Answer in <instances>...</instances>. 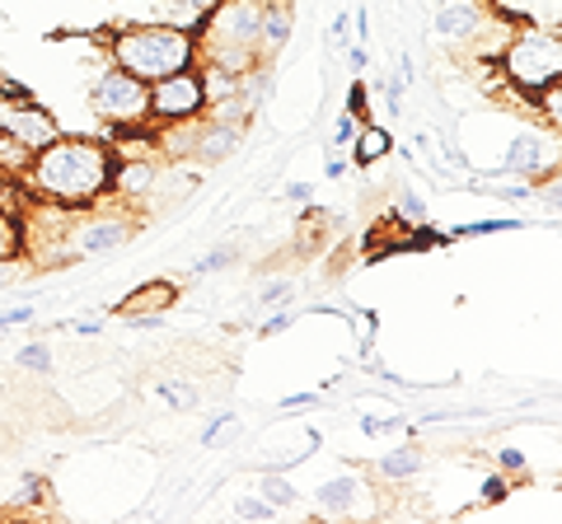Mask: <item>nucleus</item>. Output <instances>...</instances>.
Listing matches in <instances>:
<instances>
[{
    "instance_id": "4c0bfd02",
    "label": "nucleus",
    "mask_w": 562,
    "mask_h": 524,
    "mask_svg": "<svg viewBox=\"0 0 562 524\" xmlns=\"http://www.w3.org/2000/svg\"><path fill=\"white\" fill-rule=\"evenodd\" d=\"M324 173H328V179H333V183H338V179H347V173H351V164H347V155H328V164H324Z\"/></svg>"
},
{
    "instance_id": "412c9836",
    "label": "nucleus",
    "mask_w": 562,
    "mask_h": 524,
    "mask_svg": "<svg viewBox=\"0 0 562 524\" xmlns=\"http://www.w3.org/2000/svg\"><path fill=\"white\" fill-rule=\"evenodd\" d=\"M239 262V253L235 249H211V253H202L198 262H192V276H216V272H231Z\"/></svg>"
},
{
    "instance_id": "0eeeda50",
    "label": "nucleus",
    "mask_w": 562,
    "mask_h": 524,
    "mask_svg": "<svg viewBox=\"0 0 562 524\" xmlns=\"http://www.w3.org/2000/svg\"><path fill=\"white\" fill-rule=\"evenodd\" d=\"M192 132V160L198 164H221L244 146V122H221V117H198L188 122Z\"/></svg>"
},
{
    "instance_id": "a19ab883",
    "label": "nucleus",
    "mask_w": 562,
    "mask_h": 524,
    "mask_svg": "<svg viewBox=\"0 0 562 524\" xmlns=\"http://www.w3.org/2000/svg\"><path fill=\"white\" fill-rule=\"evenodd\" d=\"M20 276H24V262H0V291L10 282H20Z\"/></svg>"
},
{
    "instance_id": "7c9ffc66",
    "label": "nucleus",
    "mask_w": 562,
    "mask_h": 524,
    "mask_svg": "<svg viewBox=\"0 0 562 524\" xmlns=\"http://www.w3.org/2000/svg\"><path fill=\"white\" fill-rule=\"evenodd\" d=\"M235 422H239V417H235V412H221V417H216V422H211V426L202 431V445H216V441H221V435H225V431H231Z\"/></svg>"
},
{
    "instance_id": "f3484780",
    "label": "nucleus",
    "mask_w": 562,
    "mask_h": 524,
    "mask_svg": "<svg viewBox=\"0 0 562 524\" xmlns=\"http://www.w3.org/2000/svg\"><path fill=\"white\" fill-rule=\"evenodd\" d=\"M221 0H160V20H169V24H179V29H192L198 33L202 29V20L211 10H216Z\"/></svg>"
},
{
    "instance_id": "c85d7f7f",
    "label": "nucleus",
    "mask_w": 562,
    "mask_h": 524,
    "mask_svg": "<svg viewBox=\"0 0 562 524\" xmlns=\"http://www.w3.org/2000/svg\"><path fill=\"white\" fill-rule=\"evenodd\" d=\"M24 323H33V305H14V309H0V333H5V328H24Z\"/></svg>"
},
{
    "instance_id": "e433bc0d",
    "label": "nucleus",
    "mask_w": 562,
    "mask_h": 524,
    "mask_svg": "<svg viewBox=\"0 0 562 524\" xmlns=\"http://www.w3.org/2000/svg\"><path fill=\"white\" fill-rule=\"evenodd\" d=\"M305 403H319V389H314V394H291V398H281V412H301Z\"/></svg>"
},
{
    "instance_id": "9d476101",
    "label": "nucleus",
    "mask_w": 562,
    "mask_h": 524,
    "mask_svg": "<svg viewBox=\"0 0 562 524\" xmlns=\"http://www.w3.org/2000/svg\"><path fill=\"white\" fill-rule=\"evenodd\" d=\"M291 33H295V10L291 0H262V20H258V57L272 61L291 47Z\"/></svg>"
},
{
    "instance_id": "6ab92c4d",
    "label": "nucleus",
    "mask_w": 562,
    "mask_h": 524,
    "mask_svg": "<svg viewBox=\"0 0 562 524\" xmlns=\"http://www.w3.org/2000/svg\"><path fill=\"white\" fill-rule=\"evenodd\" d=\"M394 220H403V225H427V202L417 197L413 183H398L394 187Z\"/></svg>"
},
{
    "instance_id": "a211bd4d",
    "label": "nucleus",
    "mask_w": 562,
    "mask_h": 524,
    "mask_svg": "<svg viewBox=\"0 0 562 524\" xmlns=\"http://www.w3.org/2000/svg\"><path fill=\"white\" fill-rule=\"evenodd\" d=\"M29 249V235H24V220L0 212V262H20Z\"/></svg>"
},
{
    "instance_id": "f03ea898",
    "label": "nucleus",
    "mask_w": 562,
    "mask_h": 524,
    "mask_svg": "<svg viewBox=\"0 0 562 524\" xmlns=\"http://www.w3.org/2000/svg\"><path fill=\"white\" fill-rule=\"evenodd\" d=\"M109 61L132 71L136 80H165L173 71L198 66V33L179 29L169 20H150V24H122L109 38Z\"/></svg>"
},
{
    "instance_id": "58836bf2",
    "label": "nucleus",
    "mask_w": 562,
    "mask_h": 524,
    "mask_svg": "<svg viewBox=\"0 0 562 524\" xmlns=\"http://www.w3.org/2000/svg\"><path fill=\"white\" fill-rule=\"evenodd\" d=\"M66 328H70V333H76V338H94L99 328H103V319L94 314V319H76V323H66Z\"/></svg>"
},
{
    "instance_id": "c9c22d12",
    "label": "nucleus",
    "mask_w": 562,
    "mask_h": 524,
    "mask_svg": "<svg viewBox=\"0 0 562 524\" xmlns=\"http://www.w3.org/2000/svg\"><path fill=\"white\" fill-rule=\"evenodd\" d=\"M291 323H295V314H286V309H281V314H272V319L262 323V333H258V338H277V333H286Z\"/></svg>"
},
{
    "instance_id": "1a4fd4ad",
    "label": "nucleus",
    "mask_w": 562,
    "mask_h": 524,
    "mask_svg": "<svg viewBox=\"0 0 562 524\" xmlns=\"http://www.w3.org/2000/svg\"><path fill=\"white\" fill-rule=\"evenodd\" d=\"M558 164V150H553V136L543 132H525L516 136L512 146H506V160H502V173H530V179H539L543 169L553 173Z\"/></svg>"
},
{
    "instance_id": "20e7f679",
    "label": "nucleus",
    "mask_w": 562,
    "mask_h": 524,
    "mask_svg": "<svg viewBox=\"0 0 562 524\" xmlns=\"http://www.w3.org/2000/svg\"><path fill=\"white\" fill-rule=\"evenodd\" d=\"M90 109L99 122H109L113 132H146L150 127V84L109 61V71H99V80L90 84Z\"/></svg>"
},
{
    "instance_id": "9b49d317",
    "label": "nucleus",
    "mask_w": 562,
    "mask_h": 524,
    "mask_svg": "<svg viewBox=\"0 0 562 524\" xmlns=\"http://www.w3.org/2000/svg\"><path fill=\"white\" fill-rule=\"evenodd\" d=\"M487 14H497L502 24H530V29H558L562 24V0H483Z\"/></svg>"
},
{
    "instance_id": "a878e982",
    "label": "nucleus",
    "mask_w": 562,
    "mask_h": 524,
    "mask_svg": "<svg viewBox=\"0 0 562 524\" xmlns=\"http://www.w3.org/2000/svg\"><path fill=\"white\" fill-rule=\"evenodd\" d=\"M155 394H160L169 408H198V389H188V384L165 379V384H155Z\"/></svg>"
},
{
    "instance_id": "6e6552de",
    "label": "nucleus",
    "mask_w": 562,
    "mask_h": 524,
    "mask_svg": "<svg viewBox=\"0 0 562 524\" xmlns=\"http://www.w3.org/2000/svg\"><path fill=\"white\" fill-rule=\"evenodd\" d=\"M132 235H136V225L127 216H94V220L76 225V243H70V253L76 258H99V253L122 249Z\"/></svg>"
},
{
    "instance_id": "423d86ee",
    "label": "nucleus",
    "mask_w": 562,
    "mask_h": 524,
    "mask_svg": "<svg viewBox=\"0 0 562 524\" xmlns=\"http://www.w3.org/2000/svg\"><path fill=\"white\" fill-rule=\"evenodd\" d=\"M487 5L483 0H441L431 14V29H436V38L450 43V47H473L483 38V29H487Z\"/></svg>"
},
{
    "instance_id": "dca6fc26",
    "label": "nucleus",
    "mask_w": 562,
    "mask_h": 524,
    "mask_svg": "<svg viewBox=\"0 0 562 524\" xmlns=\"http://www.w3.org/2000/svg\"><path fill=\"white\" fill-rule=\"evenodd\" d=\"M427 468V454H422L417 445H394L390 454L380 459V478H390V482H403V478H413Z\"/></svg>"
},
{
    "instance_id": "ea45409f",
    "label": "nucleus",
    "mask_w": 562,
    "mask_h": 524,
    "mask_svg": "<svg viewBox=\"0 0 562 524\" xmlns=\"http://www.w3.org/2000/svg\"><path fill=\"white\" fill-rule=\"evenodd\" d=\"M24 482H29V487H24V497H20V505H29V501H38V497H43V492H47V482H43V478H38V474H29V478H24Z\"/></svg>"
},
{
    "instance_id": "2f4dec72",
    "label": "nucleus",
    "mask_w": 562,
    "mask_h": 524,
    "mask_svg": "<svg viewBox=\"0 0 562 524\" xmlns=\"http://www.w3.org/2000/svg\"><path fill=\"white\" fill-rule=\"evenodd\" d=\"M357 127H361V122L342 113V117H338V127H333V146L347 150V146H351V136H357Z\"/></svg>"
},
{
    "instance_id": "79ce46f5",
    "label": "nucleus",
    "mask_w": 562,
    "mask_h": 524,
    "mask_svg": "<svg viewBox=\"0 0 562 524\" xmlns=\"http://www.w3.org/2000/svg\"><path fill=\"white\" fill-rule=\"evenodd\" d=\"M281 192H286L291 202H301V206H305V202H314V187H310V183H286Z\"/></svg>"
},
{
    "instance_id": "7ed1b4c3",
    "label": "nucleus",
    "mask_w": 562,
    "mask_h": 524,
    "mask_svg": "<svg viewBox=\"0 0 562 524\" xmlns=\"http://www.w3.org/2000/svg\"><path fill=\"white\" fill-rule=\"evenodd\" d=\"M497 71L506 76V84H516L520 94L539 99L543 90L562 84V38L558 29H530L520 24L512 29V38L497 52Z\"/></svg>"
},
{
    "instance_id": "bb28decb",
    "label": "nucleus",
    "mask_w": 562,
    "mask_h": 524,
    "mask_svg": "<svg viewBox=\"0 0 562 524\" xmlns=\"http://www.w3.org/2000/svg\"><path fill=\"white\" fill-rule=\"evenodd\" d=\"M235 515H239V520H258V524H262V520H277V505H268L262 497H239V501H235Z\"/></svg>"
},
{
    "instance_id": "c756f323",
    "label": "nucleus",
    "mask_w": 562,
    "mask_h": 524,
    "mask_svg": "<svg viewBox=\"0 0 562 524\" xmlns=\"http://www.w3.org/2000/svg\"><path fill=\"white\" fill-rule=\"evenodd\" d=\"M403 426V417L394 412V417H361V431L366 435H384V431H398Z\"/></svg>"
},
{
    "instance_id": "cd10ccee",
    "label": "nucleus",
    "mask_w": 562,
    "mask_h": 524,
    "mask_svg": "<svg viewBox=\"0 0 562 524\" xmlns=\"http://www.w3.org/2000/svg\"><path fill=\"white\" fill-rule=\"evenodd\" d=\"M506 492H512V482H506V474H492V478H483V501H487V505L506 501Z\"/></svg>"
},
{
    "instance_id": "4468645a",
    "label": "nucleus",
    "mask_w": 562,
    "mask_h": 524,
    "mask_svg": "<svg viewBox=\"0 0 562 524\" xmlns=\"http://www.w3.org/2000/svg\"><path fill=\"white\" fill-rule=\"evenodd\" d=\"M5 132L14 136V141H24L29 150H38V146H47L52 136H57L52 117H47L43 109H33V103H29V109H20V113L5 109Z\"/></svg>"
},
{
    "instance_id": "aec40b11",
    "label": "nucleus",
    "mask_w": 562,
    "mask_h": 524,
    "mask_svg": "<svg viewBox=\"0 0 562 524\" xmlns=\"http://www.w3.org/2000/svg\"><path fill=\"white\" fill-rule=\"evenodd\" d=\"M258 497L268 501V505H295V497H301V492L286 482V474H268V478L258 482Z\"/></svg>"
},
{
    "instance_id": "f257e3e1",
    "label": "nucleus",
    "mask_w": 562,
    "mask_h": 524,
    "mask_svg": "<svg viewBox=\"0 0 562 524\" xmlns=\"http://www.w3.org/2000/svg\"><path fill=\"white\" fill-rule=\"evenodd\" d=\"M113 164L117 155L99 136H52L24 164V183L43 206H103L113 197Z\"/></svg>"
},
{
    "instance_id": "5701e85b",
    "label": "nucleus",
    "mask_w": 562,
    "mask_h": 524,
    "mask_svg": "<svg viewBox=\"0 0 562 524\" xmlns=\"http://www.w3.org/2000/svg\"><path fill=\"white\" fill-rule=\"evenodd\" d=\"M347 117H357V122H371V90H366V80L357 76L347 84V109H342Z\"/></svg>"
},
{
    "instance_id": "39448f33",
    "label": "nucleus",
    "mask_w": 562,
    "mask_h": 524,
    "mask_svg": "<svg viewBox=\"0 0 562 524\" xmlns=\"http://www.w3.org/2000/svg\"><path fill=\"white\" fill-rule=\"evenodd\" d=\"M198 117H206L202 66H188V71H173L150 84V127H188Z\"/></svg>"
},
{
    "instance_id": "72a5a7b5",
    "label": "nucleus",
    "mask_w": 562,
    "mask_h": 524,
    "mask_svg": "<svg viewBox=\"0 0 562 524\" xmlns=\"http://www.w3.org/2000/svg\"><path fill=\"white\" fill-rule=\"evenodd\" d=\"M328 43H333V47H347V43H351V14H347V10L338 14V20H333V33H328Z\"/></svg>"
},
{
    "instance_id": "2eb2a0df",
    "label": "nucleus",
    "mask_w": 562,
    "mask_h": 524,
    "mask_svg": "<svg viewBox=\"0 0 562 524\" xmlns=\"http://www.w3.org/2000/svg\"><path fill=\"white\" fill-rule=\"evenodd\" d=\"M357 492H361L357 478H333V482H319L314 501H319V511L342 515V511H357Z\"/></svg>"
},
{
    "instance_id": "f8f14e48",
    "label": "nucleus",
    "mask_w": 562,
    "mask_h": 524,
    "mask_svg": "<svg viewBox=\"0 0 562 524\" xmlns=\"http://www.w3.org/2000/svg\"><path fill=\"white\" fill-rule=\"evenodd\" d=\"M357 146H347V164L351 169H375L394 155V132L380 127V122H361L357 136H351Z\"/></svg>"
},
{
    "instance_id": "b1692460",
    "label": "nucleus",
    "mask_w": 562,
    "mask_h": 524,
    "mask_svg": "<svg viewBox=\"0 0 562 524\" xmlns=\"http://www.w3.org/2000/svg\"><path fill=\"white\" fill-rule=\"evenodd\" d=\"M502 230H520V220H479V225H454L450 239H483V235H502Z\"/></svg>"
},
{
    "instance_id": "4be33fe9",
    "label": "nucleus",
    "mask_w": 562,
    "mask_h": 524,
    "mask_svg": "<svg viewBox=\"0 0 562 524\" xmlns=\"http://www.w3.org/2000/svg\"><path fill=\"white\" fill-rule=\"evenodd\" d=\"M291 300H295V282H291V276H281V282H268V286L258 291V305H262V309H286Z\"/></svg>"
},
{
    "instance_id": "ddd939ff",
    "label": "nucleus",
    "mask_w": 562,
    "mask_h": 524,
    "mask_svg": "<svg viewBox=\"0 0 562 524\" xmlns=\"http://www.w3.org/2000/svg\"><path fill=\"white\" fill-rule=\"evenodd\" d=\"M160 183V169H155L150 160H136V164H113V197L117 206H132V202H146L150 187Z\"/></svg>"
},
{
    "instance_id": "473e14b6",
    "label": "nucleus",
    "mask_w": 562,
    "mask_h": 524,
    "mask_svg": "<svg viewBox=\"0 0 562 524\" xmlns=\"http://www.w3.org/2000/svg\"><path fill=\"white\" fill-rule=\"evenodd\" d=\"M366 66H371V52H366V43H347V71L366 76Z\"/></svg>"
},
{
    "instance_id": "393cba45",
    "label": "nucleus",
    "mask_w": 562,
    "mask_h": 524,
    "mask_svg": "<svg viewBox=\"0 0 562 524\" xmlns=\"http://www.w3.org/2000/svg\"><path fill=\"white\" fill-rule=\"evenodd\" d=\"M20 371L47 375V371H52V346H47V342H29V346H20Z\"/></svg>"
},
{
    "instance_id": "f704fd0d",
    "label": "nucleus",
    "mask_w": 562,
    "mask_h": 524,
    "mask_svg": "<svg viewBox=\"0 0 562 524\" xmlns=\"http://www.w3.org/2000/svg\"><path fill=\"white\" fill-rule=\"evenodd\" d=\"M497 468L502 474H525V454L520 449H497Z\"/></svg>"
}]
</instances>
